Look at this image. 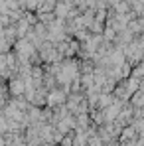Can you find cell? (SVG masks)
<instances>
[{"label":"cell","instance_id":"obj_1","mask_svg":"<svg viewBox=\"0 0 144 146\" xmlns=\"http://www.w3.org/2000/svg\"><path fill=\"white\" fill-rule=\"evenodd\" d=\"M49 107H57V105H65V93L63 91H51V95L48 97Z\"/></svg>","mask_w":144,"mask_h":146}]
</instances>
